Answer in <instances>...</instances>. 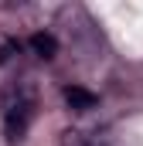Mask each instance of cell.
<instances>
[{
	"mask_svg": "<svg viewBox=\"0 0 143 146\" xmlns=\"http://www.w3.org/2000/svg\"><path fill=\"white\" fill-rule=\"evenodd\" d=\"M31 51H34L37 58H55L58 54V41L51 34H34L31 37Z\"/></svg>",
	"mask_w": 143,
	"mask_h": 146,
	"instance_id": "cell-3",
	"label": "cell"
},
{
	"mask_svg": "<svg viewBox=\"0 0 143 146\" xmlns=\"http://www.w3.org/2000/svg\"><path fill=\"white\" fill-rule=\"evenodd\" d=\"M61 146H82V136L78 133H65V143Z\"/></svg>",
	"mask_w": 143,
	"mask_h": 146,
	"instance_id": "cell-4",
	"label": "cell"
},
{
	"mask_svg": "<svg viewBox=\"0 0 143 146\" xmlns=\"http://www.w3.org/2000/svg\"><path fill=\"white\" fill-rule=\"evenodd\" d=\"M65 102H68L75 112H89V109H96V102H99V99H96L92 92L78 88V85H68V88H65Z\"/></svg>",
	"mask_w": 143,
	"mask_h": 146,
	"instance_id": "cell-2",
	"label": "cell"
},
{
	"mask_svg": "<svg viewBox=\"0 0 143 146\" xmlns=\"http://www.w3.org/2000/svg\"><path fill=\"white\" fill-rule=\"evenodd\" d=\"M31 119H34V102L31 99H17L7 109V115H3V136H7V143H21L27 136V129H31Z\"/></svg>",
	"mask_w": 143,
	"mask_h": 146,
	"instance_id": "cell-1",
	"label": "cell"
}]
</instances>
